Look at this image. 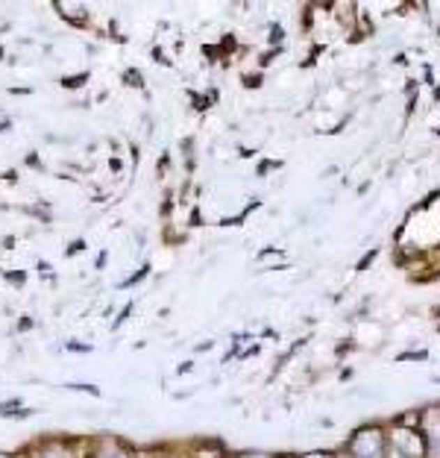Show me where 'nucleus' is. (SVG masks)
I'll return each instance as SVG.
<instances>
[{
  "label": "nucleus",
  "instance_id": "obj_2",
  "mask_svg": "<svg viewBox=\"0 0 440 458\" xmlns=\"http://www.w3.org/2000/svg\"><path fill=\"white\" fill-rule=\"evenodd\" d=\"M6 279H9V282H24V279H26V274H21V270L15 274V270H12V274H6Z\"/></svg>",
  "mask_w": 440,
  "mask_h": 458
},
{
  "label": "nucleus",
  "instance_id": "obj_1",
  "mask_svg": "<svg viewBox=\"0 0 440 458\" xmlns=\"http://www.w3.org/2000/svg\"><path fill=\"white\" fill-rule=\"evenodd\" d=\"M85 80H89V74H82V77H74V80H62V85H68V89H77V85H82Z\"/></svg>",
  "mask_w": 440,
  "mask_h": 458
}]
</instances>
